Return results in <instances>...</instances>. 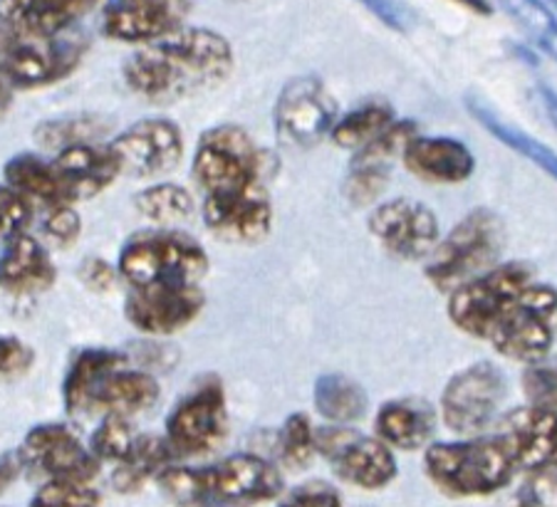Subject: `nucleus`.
Wrapping results in <instances>:
<instances>
[{"mask_svg": "<svg viewBox=\"0 0 557 507\" xmlns=\"http://www.w3.org/2000/svg\"><path fill=\"white\" fill-rule=\"evenodd\" d=\"M191 174L206 196L226 194L260 181L268 184L271 159L244 126L219 124L199 139Z\"/></svg>", "mask_w": 557, "mask_h": 507, "instance_id": "7", "label": "nucleus"}, {"mask_svg": "<svg viewBox=\"0 0 557 507\" xmlns=\"http://www.w3.org/2000/svg\"><path fill=\"white\" fill-rule=\"evenodd\" d=\"M124 357L112 349H85L79 351L67 369L62 382V401L70 413L87 411V401L97 384L114 369H122Z\"/></svg>", "mask_w": 557, "mask_h": 507, "instance_id": "30", "label": "nucleus"}, {"mask_svg": "<svg viewBox=\"0 0 557 507\" xmlns=\"http://www.w3.org/2000/svg\"><path fill=\"white\" fill-rule=\"evenodd\" d=\"M191 0H110L102 8L104 38L129 45H149L184 28Z\"/></svg>", "mask_w": 557, "mask_h": 507, "instance_id": "18", "label": "nucleus"}, {"mask_svg": "<svg viewBox=\"0 0 557 507\" xmlns=\"http://www.w3.org/2000/svg\"><path fill=\"white\" fill-rule=\"evenodd\" d=\"M508 379L493 361H475L448 379L442 394L444 423L458 436H479L496 421Z\"/></svg>", "mask_w": 557, "mask_h": 507, "instance_id": "13", "label": "nucleus"}, {"mask_svg": "<svg viewBox=\"0 0 557 507\" xmlns=\"http://www.w3.org/2000/svg\"><path fill=\"white\" fill-rule=\"evenodd\" d=\"M206 305L199 285H159L134 289L124 302L127 320L144 334H176L201 314Z\"/></svg>", "mask_w": 557, "mask_h": 507, "instance_id": "20", "label": "nucleus"}, {"mask_svg": "<svg viewBox=\"0 0 557 507\" xmlns=\"http://www.w3.org/2000/svg\"><path fill=\"white\" fill-rule=\"evenodd\" d=\"M314 448L345 483L362 491H382L399 475V463L389 446L349 425L314 429Z\"/></svg>", "mask_w": 557, "mask_h": 507, "instance_id": "10", "label": "nucleus"}, {"mask_svg": "<svg viewBox=\"0 0 557 507\" xmlns=\"http://www.w3.org/2000/svg\"><path fill=\"white\" fill-rule=\"evenodd\" d=\"M404 166L429 184H463L475 171V157L454 137H414L401 153Z\"/></svg>", "mask_w": 557, "mask_h": 507, "instance_id": "23", "label": "nucleus"}, {"mask_svg": "<svg viewBox=\"0 0 557 507\" xmlns=\"http://www.w3.org/2000/svg\"><path fill=\"white\" fill-rule=\"evenodd\" d=\"M161 386L154 376L144 371L114 369L107 374L89 396L87 411H102L104 416H122L129 419L132 413H141L159 401Z\"/></svg>", "mask_w": 557, "mask_h": 507, "instance_id": "27", "label": "nucleus"}, {"mask_svg": "<svg viewBox=\"0 0 557 507\" xmlns=\"http://www.w3.org/2000/svg\"><path fill=\"white\" fill-rule=\"evenodd\" d=\"M172 460L174 453L169 450L164 438L139 436L129 456L116 466L112 483L120 493H134L139 491L149 478H159L161 470L172 466Z\"/></svg>", "mask_w": 557, "mask_h": 507, "instance_id": "33", "label": "nucleus"}, {"mask_svg": "<svg viewBox=\"0 0 557 507\" xmlns=\"http://www.w3.org/2000/svg\"><path fill=\"white\" fill-rule=\"evenodd\" d=\"M55 283V265L40 240L28 233L5 240L0 256V289L11 295H40Z\"/></svg>", "mask_w": 557, "mask_h": 507, "instance_id": "26", "label": "nucleus"}, {"mask_svg": "<svg viewBox=\"0 0 557 507\" xmlns=\"http://www.w3.org/2000/svg\"><path fill=\"white\" fill-rule=\"evenodd\" d=\"M201 213L206 228L226 243H258L273 228V201L263 181L203 196Z\"/></svg>", "mask_w": 557, "mask_h": 507, "instance_id": "17", "label": "nucleus"}, {"mask_svg": "<svg viewBox=\"0 0 557 507\" xmlns=\"http://www.w3.org/2000/svg\"><path fill=\"white\" fill-rule=\"evenodd\" d=\"M424 470L451 497H486L513 483L518 468L498 436L431 443Z\"/></svg>", "mask_w": 557, "mask_h": 507, "instance_id": "3", "label": "nucleus"}, {"mask_svg": "<svg viewBox=\"0 0 557 507\" xmlns=\"http://www.w3.org/2000/svg\"><path fill=\"white\" fill-rule=\"evenodd\" d=\"M157 480L178 507H253L283 493L281 470L256 453H236L209 468L169 466Z\"/></svg>", "mask_w": 557, "mask_h": 507, "instance_id": "2", "label": "nucleus"}, {"mask_svg": "<svg viewBox=\"0 0 557 507\" xmlns=\"http://www.w3.org/2000/svg\"><path fill=\"white\" fill-rule=\"evenodd\" d=\"M5 186L28 198V201H40L45 206H67L62 201L60 184L52 169V161L40 159L38 153H15L8 161L5 169Z\"/></svg>", "mask_w": 557, "mask_h": 507, "instance_id": "32", "label": "nucleus"}, {"mask_svg": "<svg viewBox=\"0 0 557 507\" xmlns=\"http://www.w3.org/2000/svg\"><path fill=\"white\" fill-rule=\"evenodd\" d=\"M523 394L530 406L557 409V364H530L523 374Z\"/></svg>", "mask_w": 557, "mask_h": 507, "instance_id": "42", "label": "nucleus"}, {"mask_svg": "<svg viewBox=\"0 0 557 507\" xmlns=\"http://www.w3.org/2000/svg\"><path fill=\"white\" fill-rule=\"evenodd\" d=\"M33 349L23 339L0 334V374L21 376L33 367Z\"/></svg>", "mask_w": 557, "mask_h": 507, "instance_id": "45", "label": "nucleus"}, {"mask_svg": "<svg viewBox=\"0 0 557 507\" xmlns=\"http://www.w3.org/2000/svg\"><path fill=\"white\" fill-rule=\"evenodd\" d=\"M120 273L134 289L159 285H199L209 273V256L199 240L178 231H141L124 243Z\"/></svg>", "mask_w": 557, "mask_h": 507, "instance_id": "4", "label": "nucleus"}, {"mask_svg": "<svg viewBox=\"0 0 557 507\" xmlns=\"http://www.w3.org/2000/svg\"><path fill=\"white\" fill-rule=\"evenodd\" d=\"M506 246V228L498 213L475 208L458 221L444 240L429 256L426 280L438 293L451 295L454 289L496 268Z\"/></svg>", "mask_w": 557, "mask_h": 507, "instance_id": "5", "label": "nucleus"}, {"mask_svg": "<svg viewBox=\"0 0 557 507\" xmlns=\"http://www.w3.org/2000/svg\"><path fill=\"white\" fill-rule=\"evenodd\" d=\"M228 436V406L219 379H203L166 419V446L174 458L206 456Z\"/></svg>", "mask_w": 557, "mask_h": 507, "instance_id": "11", "label": "nucleus"}, {"mask_svg": "<svg viewBox=\"0 0 557 507\" xmlns=\"http://www.w3.org/2000/svg\"><path fill=\"white\" fill-rule=\"evenodd\" d=\"M456 3H461L463 8H469V11L479 13V15H491L493 13V5L488 0H456Z\"/></svg>", "mask_w": 557, "mask_h": 507, "instance_id": "50", "label": "nucleus"}, {"mask_svg": "<svg viewBox=\"0 0 557 507\" xmlns=\"http://www.w3.org/2000/svg\"><path fill=\"white\" fill-rule=\"evenodd\" d=\"M102 495L89 483L77 480H45L33 495L30 507H100Z\"/></svg>", "mask_w": 557, "mask_h": 507, "instance_id": "39", "label": "nucleus"}, {"mask_svg": "<svg viewBox=\"0 0 557 507\" xmlns=\"http://www.w3.org/2000/svg\"><path fill=\"white\" fill-rule=\"evenodd\" d=\"M357 3H362L374 17H380L386 28H392L397 33L407 30L409 17H407V13H404V8L397 3V0H357Z\"/></svg>", "mask_w": 557, "mask_h": 507, "instance_id": "47", "label": "nucleus"}, {"mask_svg": "<svg viewBox=\"0 0 557 507\" xmlns=\"http://www.w3.org/2000/svg\"><path fill=\"white\" fill-rule=\"evenodd\" d=\"M557 334V287L533 283L508 307L491 332V347L520 364H541Z\"/></svg>", "mask_w": 557, "mask_h": 507, "instance_id": "9", "label": "nucleus"}, {"mask_svg": "<svg viewBox=\"0 0 557 507\" xmlns=\"http://www.w3.org/2000/svg\"><path fill=\"white\" fill-rule=\"evenodd\" d=\"M374 433L392 450H421L436 433V409L424 398H392L374 419Z\"/></svg>", "mask_w": 557, "mask_h": 507, "instance_id": "24", "label": "nucleus"}, {"mask_svg": "<svg viewBox=\"0 0 557 507\" xmlns=\"http://www.w3.org/2000/svg\"><path fill=\"white\" fill-rule=\"evenodd\" d=\"M397 122L394 116V107L382 97L364 99L362 104H357L355 110H349L332 126L330 139L337 144L339 149H352L359 151L367 144L380 139L389 126Z\"/></svg>", "mask_w": 557, "mask_h": 507, "instance_id": "31", "label": "nucleus"}, {"mask_svg": "<svg viewBox=\"0 0 557 507\" xmlns=\"http://www.w3.org/2000/svg\"><path fill=\"white\" fill-rule=\"evenodd\" d=\"M277 458L290 470L308 468L318 448H314V429L308 413H290L277 431Z\"/></svg>", "mask_w": 557, "mask_h": 507, "instance_id": "36", "label": "nucleus"}, {"mask_svg": "<svg viewBox=\"0 0 557 507\" xmlns=\"http://www.w3.org/2000/svg\"><path fill=\"white\" fill-rule=\"evenodd\" d=\"M33 221V206L25 196L11 186H0V238L11 240L28 231Z\"/></svg>", "mask_w": 557, "mask_h": 507, "instance_id": "41", "label": "nucleus"}, {"mask_svg": "<svg viewBox=\"0 0 557 507\" xmlns=\"http://www.w3.org/2000/svg\"><path fill=\"white\" fill-rule=\"evenodd\" d=\"M89 42L70 28L58 35H25L0 28V77L13 89H38L72 75Z\"/></svg>", "mask_w": 557, "mask_h": 507, "instance_id": "6", "label": "nucleus"}, {"mask_svg": "<svg viewBox=\"0 0 557 507\" xmlns=\"http://www.w3.org/2000/svg\"><path fill=\"white\" fill-rule=\"evenodd\" d=\"M100 0H0V28L25 35H58L75 28Z\"/></svg>", "mask_w": 557, "mask_h": 507, "instance_id": "25", "label": "nucleus"}, {"mask_svg": "<svg viewBox=\"0 0 557 507\" xmlns=\"http://www.w3.org/2000/svg\"><path fill=\"white\" fill-rule=\"evenodd\" d=\"M547 3H553V5L557 8V0H547Z\"/></svg>", "mask_w": 557, "mask_h": 507, "instance_id": "51", "label": "nucleus"}, {"mask_svg": "<svg viewBox=\"0 0 557 507\" xmlns=\"http://www.w3.org/2000/svg\"><path fill=\"white\" fill-rule=\"evenodd\" d=\"M17 460L25 470L45 480H77L89 483L100 470V460L65 423H40L25 433L17 448Z\"/></svg>", "mask_w": 557, "mask_h": 507, "instance_id": "14", "label": "nucleus"}, {"mask_svg": "<svg viewBox=\"0 0 557 507\" xmlns=\"http://www.w3.org/2000/svg\"><path fill=\"white\" fill-rule=\"evenodd\" d=\"M496 436L508 448L518 470L525 473L557 470V409L525 404L503 413Z\"/></svg>", "mask_w": 557, "mask_h": 507, "instance_id": "19", "label": "nucleus"}, {"mask_svg": "<svg viewBox=\"0 0 557 507\" xmlns=\"http://www.w3.org/2000/svg\"><path fill=\"white\" fill-rule=\"evenodd\" d=\"M496 507H557V470L528 473L523 483Z\"/></svg>", "mask_w": 557, "mask_h": 507, "instance_id": "40", "label": "nucleus"}, {"mask_svg": "<svg viewBox=\"0 0 557 507\" xmlns=\"http://www.w3.org/2000/svg\"><path fill=\"white\" fill-rule=\"evenodd\" d=\"M314 411L330 425H349L362 421L370 411V396L357 379L347 374H322L314 382Z\"/></svg>", "mask_w": 557, "mask_h": 507, "instance_id": "28", "label": "nucleus"}, {"mask_svg": "<svg viewBox=\"0 0 557 507\" xmlns=\"http://www.w3.org/2000/svg\"><path fill=\"white\" fill-rule=\"evenodd\" d=\"M414 137H419V126L414 122H394L380 139L355 151L345 178L347 201L357 208L374 203L389 184L392 166L397 164V159Z\"/></svg>", "mask_w": 557, "mask_h": 507, "instance_id": "21", "label": "nucleus"}, {"mask_svg": "<svg viewBox=\"0 0 557 507\" xmlns=\"http://www.w3.org/2000/svg\"><path fill=\"white\" fill-rule=\"evenodd\" d=\"M367 228L392 258L399 260L429 258L442 240L436 213L411 198H392L376 206Z\"/></svg>", "mask_w": 557, "mask_h": 507, "instance_id": "16", "label": "nucleus"}, {"mask_svg": "<svg viewBox=\"0 0 557 507\" xmlns=\"http://www.w3.org/2000/svg\"><path fill=\"white\" fill-rule=\"evenodd\" d=\"M77 275L92 293H110L120 273L102 258H87L83 265H79Z\"/></svg>", "mask_w": 557, "mask_h": 507, "instance_id": "46", "label": "nucleus"}, {"mask_svg": "<svg viewBox=\"0 0 557 507\" xmlns=\"http://www.w3.org/2000/svg\"><path fill=\"white\" fill-rule=\"evenodd\" d=\"M277 507H343V495L325 480H308V483L293 487L290 493L283 495Z\"/></svg>", "mask_w": 557, "mask_h": 507, "instance_id": "43", "label": "nucleus"}, {"mask_svg": "<svg viewBox=\"0 0 557 507\" xmlns=\"http://www.w3.org/2000/svg\"><path fill=\"white\" fill-rule=\"evenodd\" d=\"M102 134V124L95 116H60L35 126V139L40 147L65 151L79 144H92Z\"/></svg>", "mask_w": 557, "mask_h": 507, "instance_id": "37", "label": "nucleus"}, {"mask_svg": "<svg viewBox=\"0 0 557 507\" xmlns=\"http://www.w3.org/2000/svg\"><path fill=\"white\" fill-rule=\"evenodd\" d=\"M339 120V107L320 77L287 79L273 107L277 139L290 149H312L330 137Z\"/></svg>", "mask_w": 557, "mask_h": 507, "instance_id": "12", "label": "nucleus"}, {"mask_svg": "<svg viewBox=\"0 0 557 507\" xmlns=\"http://www.w3.org/2000/svg\"><path fill=\"white\" fill-rule=\"evenodd\" d=\"M11 102H13V87L0 77V116H5V112L11 110Z\"/></svg>", "mask_w": 557, "mask_h": 507, "instance_id": "49", "label": "nucleus"}, {"mask_svg": "<svg viewBox=\"0 0 557 507\" xmlns=\"http://www.w3.org/2000/svg\"><path fill=\"white\" fill-rule=\"evenodd\" d=\"M498 3L545 55L557 60V17L543 0H498Z\"/></svg>", "mask_w": 557, "mask_h": 507, "instance_id": "35", "label": "nucleus"}, {"mask_svg": "<svg viewBox=\"0 0 557 507\" xmlns=\"http://www.w3.org/2000/svg\"><path fill=\"white\" fill-rule=\"evenodd\" d=\"M107 147L116 159L120 174L151 178L178 166L184 157V134L172 120L151 116L127 126Z\"/></svg>", "mask_w": 557, "mask_h": 507, "instance_id": "15", "label": "nucleus"}, {"mask_svg": "<svg viewBox=\"0 0 557 507\" xmlns=\"http://www.w3.org/2000/svg\"><path fill=\"white\" fill-rule=\"evenodd\" d=\"M52 169H55L62 201L67 206L102 194L120 176V166L110 147H95V144H79V147L60 151L52 159Z\"/></svg>", "mask_w": 557, "mask_h": 507, "instance_id": "22", "label": "nucleus"}, {"mask_svg": "<svg viewBox=\"0 0 557 507\" xmlns=\"http://www.w3.org/2000/svg\"><path fill=\"white\" fill-rule=\"evenodd\" d=\"M236 65L231 42L211 28H182L141 45L124 62V83L151 104H174L211 92Z\"/></svg>", "mask_w": 557, "mask_h": 507, "instance_id": "1", "label": "nucleus"}, {"mask_svg": "<svg viewBox=\"0 0 557 507\" xmlns=\"http://www.w3.org/2000/svg\"><path fill=\"white\" fill-rule=\"evenodd\" d=\"M537 99H541L547 120H550V124L557 129V92L550 85L541 83L537 85Z\"/></svg>", "mask_w": 557, "mask_h": 507, "instance_id": "48", "label": "nucleus"}, {"mask_svg": "<svg viewBox=\"0 0 557 507\" xmlns=\"http://www.w3.org/2000/svg\"><path fill=\"white\" fill-rule=\"evenodd\" d=\"M134 443H137V436H134L127 419H122V416H104L102 423L92 433L89 450L95 453L100 463L102 460H112V463L120 466L132 453Z\"/></svg>", "mask_w": 557, "mask_h": 507, "instance_id": "38", "label": "nucleus"}, {"mask_svg": "<svg viewBox=\"0 0 557 507\" xmlns=\"http://www.w3.org/2000/svg\"><path fill=\"white\" fill-rule=\"evenodd\" d=\"M466 110L471 112L473 120L479 122L493 139H498L500 144H506L508 149L518 151L520 157H525L530 161V164L541 166L547 176L557 181V151L555 149H550L543 141H537L535 137H530L528 132L518 129V126L508 124L506 120H500V114L493 112L488 104L481 102V99H475V97L466 99Z\"/></svg>", "mask_w": 557, "mask_h": 507, "instance_id": "29", "label": "nucleus"}, {"mask_svg": "<svg viewBox=\"0 0 557 507\" xmlns=\"http://www.w3.org/2000/svg\"><path fill=\"white\" fill-rule=\"evenodd\" d=\"M42 231L45 238L50 243L65 248L79 238V233H83V221H79V215L72 211V206H52L42 221Z\"/></svg>", "mask_w": 557, "mask_h": 507, "instance_id": "44", "label": "nucleus"}, {"mask_svg": "<svg viewBox=\"0 0 557 507\" xmlns=\"http://www.w3.org/2000/svg\"><path fill=\"white\" fill-rule=\"evenodd\" d=\"M533 275V268L528 262H500L488 273L469 280L448 295V320L456 330L473 339H488L508 307L523 295L528 285L535 283Z\"/></svg>", "mask_w": 557, "mask_h": 507, "instance_id": "8", "label": "nucleus"}, {"mask_svg": "<svg viewBox=\"0 0 557 507\" xmlns=\"http://www.w3.org/2000/svg\"><path fill=\"white\" fill-rule=\"evenodd\" d=\"M137 211L157 225H174L188 221L194 213V196L178 184H154L134 198Z\"/></svg>", "mask_w": 557, "mask_h": 507, "instance_id": "34", "label": "nucleus"}]
</instances>
